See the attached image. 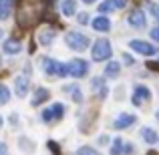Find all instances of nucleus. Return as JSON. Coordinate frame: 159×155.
Instances as JSON below:
<instances>
[{"mask_svg": "<svg viewBox=\"0 0 159 155\" xmlns=\"http://www.w3.org/2000/svg\"><path fill=\"white\" fill-rule=\"evenodd\" d=\"M149 97H151V91L147 89L145 85H137L135 91H133V97H131V103L135 105V107H141L145 101H149Z\"/></svg>", "mask_w": 159, "mask_h": 155, "instance_id": "obj_7", "label": "nucleus"}, {"mask_svg": "<svg viewBox=\"0 0 159 155\" xmlns=\"http://www.w3.org/2000/svg\"><path fill=\"white\" fill-rule=\"evenodd\" d=\"M43 69H44V73H47V75H57V77H58L61 62L54 61V58H47V57H44L43 58Z\"/></svg>", "mask_w": 159, "mask_h": 155, "instance_id": "obj_10", "label": "nucleus"}, {"mask_svg": "<svg viewBox=\"0 0 159 155\" xmlns=\"http://www.w3.org/2000/svg\"><path fill=\"white\" fill-rule=\"evenodd\" d=\"M10 101V91L6 85H0V105H6Z\"/></svg>", "mask_w": 159, "mask_h": 155, "instance_id": "obj_22", "label": "nucleus"}, {"mask_svg": "<svg viewBox=\"0 0 159 155\" xmlns=\"http://www.w3.org/2000/svg\"><path fill=\"white\" fill-rule=\"evenodd\" d=\"M149 12H151L153 18L159 20V4H149Z\"/></svg>", "mask_w": 159, "mask_h": 155, "instance_id": "obj_26", "label": "nucleus"}, {"mask_svg": "<svg viewBox=\"0 0 159 155\" xmlns=\"http://www.w3.org/2000/svg\"><path fill=\"white\" fill-rule=\"evenodd\" d=\"M111 10H115V2L113 0H107V2L99 4V12H111Z\"/></svg>", "mask_w": 159, "mask_h": 155, "instance_id": "obj_24", "label": "nucleus"}, {"mask_svg": "<svg viewBox=\"0 0 159 155\" xmlns=\"http://www.w3.org/2000/svg\"><path fill=\"white\" fill-rule=\"evenodd\" d=\"M65 43L69 48H73V51H85L87 47H89V36L81 34V32H75V30H69L65 34Z\"/></svg>", "mask_w": 159, "mask_h": 155, "instance_id": "obj_2", "label": "nucleus"}, {"mask_svg": "<svg viewBox=\"0 0 159 155\" xmlns=\"http://www.w3.org/2000/svg\"><path fill=\"white\" fill-rule=\"evenodd\" d=\"M91 24H93V28L97 32H109V28H111V20L107 16H97Z\"/></svg>", "mask_w": 159, "mask_h": 155, "instance_id": "obj_13", "label": "nucleus"}, {"mask_svg": "<svg viewBox=\"0 0 159 155\" xmlns=\"http://www.w3.org/2000/svg\"><path fill=\"white\" fill-rule=\"evenodd\" d=\"M143 139L147 141L149 145H153V143H155V141H157V133L153 131L151 127H145V129H143Z\"/></svg>", "mask_w": 159, "mask_h": 155, "instance_id": "obj_21", "label": "nucleus"}, {"mask_svg": "<svg viewBox=\"0 0 159 155\" xmlns=\"http://www.w3.org/2000/svg\"><path fill=\"white\" fill-rule=\"evenodd\" d=\"M157 119H159V113H157Z\"/></svg>", "mask_w": 159, "mask_h": 155, "instance_id": "obj_38", "label": "nucleus"}, {"mask_svg": "<svg viewBox=\"0 0 159 155\" xmlns=\"http://www.w3.org/2000/svg\"><path fill=\"white\" fill-rule=\"evenodd\" d=\"M147 155H157V151H149V153H147Z\"/></svg>", "mask_w": 159, "mask_h": 155, "instance_id": "obj_35", "label": "nucleus"}, {"mask_svg": "<svg viewBox=\"0 0 159 155\" xmlns=\"http://www.w3.org/2000/svg\"><path fill=\"white\" fill-rule=\"evenodd\" d=\"M79 22H81V24H87V22H89V20H87V14H81V16H79Z\"/></svg>", "mask_w": 159, "mask_h": 155, "instance_id": "obj_31", "label": "nucleus"}, {"mask_svg": "<svg viewBox=\"0 0 159 155\" xmlns=\"http://www.w3.org/2000/svg\"><path fill=\"white\" fill-rule=\"evenodd\" d=\"M151 39H153V40H157V43H159V26H155V28L151 30Z\"/></svg>", "mask_w": 159, "mask_h": 155, "instance_id": "obj_28", "label": "nucleus"}, {"mask_svg": "<svg viewBox=\"0 0 159 155\" xmlns=\"http://www.w3.org/2000/svg\"><path fill=\"white\" fill-rule=\"evenodd\" d=\"M40 117H43L44 123H54V121H61L62 117H65V105H62V103H54L52 107L44 109Z\"/></svg>", "mask_w": 159, "mask_h": 155, "instance_id": "obj_4", "label": "nucleus"}, {"mask_svg": "<svg viewBox=\"0 0 159 155\" xmlns=\"http://www.w3.org/2000/svg\"><path fill=\"white\" fill-rule=\"evenodd\" d=\"M83 2H87V4H91V2H95V0H83Z\"/></svg>", "mask_w": 159, "mask_h": 155, "instance_id": "obj_34", "label": "nucleus"}, {"mask_svg": "<svg viewBox=\"0 0 159 155\" xmlns=\"http://www.w3.org/2000/svg\"><path fill=\"white\" fill-rule=\"evenodd\" d=\"M65 91H70V93H73V101H77V103L83 101V93L79 91V87H66Z\"/></svg>", "mask_w": 159, "mask_h": 155, "instance_id": "obj_23", "label": "nucleus"}, {"mask_svg": "<svg viewBox=\"0 0 159 155\" xmlns=\"http://www.w3.org/2000/svg\"><path fill=\"white\" fill-rule=\"evenodd\" d=\"M48 6H51V0H18V10H16L18 26L32 28L39 20H43Z\"/></svg>", "mask_w": 159, "mask_h": 155, "instance_id": "obj_1", "label": "nucleus"}, {"mask_svg": "<svg viewBox=\"0 0 159 155\" xmlns=\"http://www.w3.org/2000/svg\"><path fill=\"white\" fill-rule=\"evenodd\" d=\"M4 52L6 54H18L20 52V40H16V39H10V40H6L4 43Z\"/></svg>", "mask_w": 159, "mask_h": 155, "instance_id": "obj_15", "label": "nucleus"}, {"mask_svg": "<svg viewBox=\"0 0 159 155\" xmlns=\"http://www.w3.org/2000/svg\"><path fill=\"white\" fill-rule=\"evenodd\" d=\"M91 85H93V91H95V93H99V97H107V87H105V81H103V79H97V77H95Z\"/></svg>", "mask_w": 159, "mask_h": 155, "instance_id": "obj_16", "label": "nucleus"}, {"mask_svg": "<svg viewBox=\"0 0 159 155\" xmlns=\"http://www.w3.org/2000/svg\"><path fill=\"white\" fill-rule=\"evenodd\" d=\"M75 12H77V2L75 0H62V14L73 16Z\"/></svg>", "mask_w": 159, "mask_h": 155, "instance_id": "obj_19", "label": "nucleus"}, {"mask_svg": "<svg viewBox=\"0 0 159 155\" xmlns=\"http://www.w3.org/2000/svg\"><path fill=\"white\" fill-rule=\"evenodd\" d=\"M77 155H99V153L93 147H89V145H83V147L77 149Z\"/></svg>", "mask_w": 159, "mask_h": 155, "instance_id": "obj_25", "label": "nucleus"}, {"mask_svg": "<svg viewBox=\"0 0 159 155\" xmlns=\"http://www.w3.org/2000/svg\"><path fill=\"white\" fill-rule=\"evenodd\" d=\"M111 43H109L107 39H99L97 43L93 44V51H91V54H93V61L101 62V61H107L109 57H111Z\"/></svg>", "mask_w": 159, "mask_h": 155, "instance_id": "obj_3", "label": "nucleus"}, {"mask_svg": "<svg viewBox=\"0 0 159 155\" xmlns=\"http://www.w3.org/2000/svg\"><path fill=\"white\" fill-rule=\"evenodd\" d=\"M48 97H51L48 89H44V87H39V89L34 91V97H32V107H39V105L47 103Z\"/></svg>", "mask_w": 159, "mask_h": 155, "instance_id": "obj_11", "label": "nucleus"}, {"mask_svg": "<svg viewBox=\"0 0 159 155\" xmlns=\"http://www.w3.org/2000/svg\"><path fill=\"white\" fill-rule=\"evenodd\" d=\"M119 73H121V66H119V62H115V61H111V62L105 66V77H109V79L117 77Z\"/></svg>", "mask_w": 159, "mask_h": 155, "instance_id": "obj_18", "label": "nucleus"}, {"mask_svg": "<svg viewBox=\"0 0 159 155\" xmlns=\"http://www.w3.org/2000/svg\"><path fill=\"white\" fill-rule=\"evenodd\" d=\"M54 40V30L52 28H43V30L39 32V43L43 44V47H48Z\"/></svg>", "mask_w": 159, "mask_h": 155, "instance_id": "obj_14", "label": "nucleus"}, {"mask_svg": "<svg viewBox=\"0 0 159 155\" xmlns=\"http://www.w3.org/2000/svg\"><path fill=\"white\" fill-rule=\"evenodd\" d=\"M113 2H115V8H123L125 4H127L125 0H113Z\"/></svg>", "mask_w": 159, "mask_h": 155, "instance_id": "obj_29", "label": "nucleus"}, {"mask_svg": "<svg viewBox=\"0 0 159 155\" xmlns=\"http://www.w3.org/2000/svg\"><path fill=\"white\" fill-rule=\"evenodd\" d=\"M149 69H153V71H159V62H149Z\"/></svg>", "mask_w": 159, "mask_h": 155, "instance_id": "obj_33", "label": "nucleus"}, {"mask_svg": "<svg viewBox=\"0 0 159 155\" xmlns=\"http://www.w3.org/2000/svg\"><path fill=\"white\" fill-rule=\"evenodd\" d=\"M0 155H8V147L4 143H0Z\"/></svg>", "mask_w": 159, "mask_h": 155, "instance_id": "obj_30", "label": "nucleus"}, {"mask_svg": "<svg viewBox=\"0 0 159 155\" xmlns=\"http://www.w3.org/2000/svg\"><path fill=\"white\" fill-rule=\"evenodd\" d=\"M28 87H30V83H28L26 77H16L14 91H16V95H18V97H24V95L28 93Z\"/></svg>", "mask_w": 159, "mask_h": 155, "instance_id": "obj_12", "label": "nucleus"}, {"mask_svg": "<svg viewBox=\"0 0 159 155\" xmlns=\"http://www.w3.org/2000/svg\"><path fill=\"white\" fill-rule=\"evenodd\" d=\"M0 39H2V30H0Z\"/></svg>", "mask_w": 159, "mask_h": 155, "instance_id": "obj_36", "label": "nucleus"}, {"mask_svg": "<svg viewBox=\"0 0 159 155\" xmlns=\"http://www.w3.org/2000/svg\"><path fill=\"white\" fill-rule=\"evenodd\" d=\"M66 66H69V75H70V77H75V79H81V77H85V75L89 73V62L81 61V58L70 61Z\"/></svg>", "mask_w": 159, "mask_h": 155, "instance_id": "obj_5", "label": "nucleus"}, {"mask_svg": "<svg viewBox=\"0 0 159 155\" xmlns=\"http://www.w3.org/2000/svg\"><path fill=\"white\" fill-rule=\"evenodd\" d=\"M135 115H129V113H121L119 117L115 119V129H119V131H123V129H127V127H131L133 123H135Z\"/></svg>", "mask_w": 159, "mask_h": 155, "instance_id": "obj_9", "label": "nucleus"}, {"mask_svg": "<svg viewBox=\"0 0 159 155\" xmlns=\"http://www.w3.org/2000/svg\"><path fill=\"white\" fill-rule=\"evenodd\" d=\"M12 4H14V0H0V18H8L10 16Z\"/></svg>", "mask_w": 159, "mask_h": 155, "instance_id": "obj_17", "label": "nucleus"}, {"mask_svg": "<svg viewBox=\"0 0 159 155\" xmlns=\"http://www.w3.org/2000/svg\"><path fill=\"white\" fill-rule=\"evenodd\" d=\"M121 153H125V143H123V139H121V137H117V139L113 141L111 155H121Z\"/></svg>", "mask_w": 159, "mask_h": 155, "instance_id": "obj_20", "label": "nucleus"}, {"mask_svg": "<svg viewBox=\"0 0 159 155\" xmlns=\"http://www.w3.org/2000/svg\"><path fill=\"white\" fill-rule=\"evenodd\" d=\"M123 61L127 62V65H133V62H135V58H133L131 54H127V52H125V54H123Z\"/></svg>", "mask_w": 159, "mask_h": 155, "instance_id": "obj_27", "label": "nucleus"}, {"mask_svg": "<svg viewBox=\"0 0 159 155\" xmlns=\"http://www.w3.org/2000/svg\"><path fill=\"white\" fill-rule=\"evenodd\" d=\"M127 20H129V24L135 26V28H143L145 24H147V18H145L143 10H139V8H135V10L129 12V18Z\"/></svg>", "mask_w": 159, "mask_h": 155, "instance_id": "obj_8", "label": "nucleus"}, {"mask_svg": "<svg viewBox=\"0 0 159 155\" xmlns=\"http://www.w3.org/2000/svg\"><path fill=\"white\" fill-rule=\"evenodd\" d=\"M129 47H131L135 52L145 54V57H153V54H157V47H155V44L145 43V40H131V43H129Z\"/></svg>", "mask_w": 159, "mask_h": 155, "instance_id": "obj_6", "label": "nucleus"}, {"mask_svg": "<svg viewBox=\"0 0 159 155\" xmlns=\"http://www.w3.org/2000/svg\"><path fill=\"white\" fill-rule=\"evenodd\" d=\"M0 125H2V117H0Z\"/></svg>", "mask_w": 159, "mask_h": 155, "instance_id": "obj_37", "label": "nucleus"}, {"mask_svg": "<svg viewBox=\"0 0 159 155\" xmlns=\"http://www.w3.org/2000/svg\"><path fill=\"white\" fill-rule=\"evenodd\" d=\"M125 153H127V155H129V153H133V145H131V143L125 145Z\"/></svg>", "mask_w": 159, "mask_h": 155, "instance_id": "obj_32", "label": "nucleus"}]
</instances>
